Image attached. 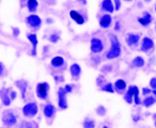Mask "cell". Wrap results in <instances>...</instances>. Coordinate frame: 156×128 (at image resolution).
<instances>
[{"label":"cell","instance_id":"6da1fadb","mask_svg":"<svg viewBox=\"0 0 156 128\" xmlns=\"http://www.w3.org/2000/svg\"><path fill=\"white\" fill-rule=\"evenodd\" d=\"M109 38L111 45V49L106 54V58L109 60H112L118 58L120 56L121 53V48L120 42L116 36L114 35H111Z\"/></svg>","mask_w":156,"mask_h":128},{"label":"cell","instance_id":"7a4b0ae2","mask_svg":"<svg viewBox=\"0 0 156 128\" xmlns=\"http://www.w3.org/2000/svg\"><path fill=\"white\" fill-rule=\"evenodd\" d=\"M139 90L136 85H131L129 86L126 93L124 96V100L127 103L131 104L134 101V103L136 105H140L141 104L140 99L139 97Z\"/></svg>","mask_w":156,"mask_h":128},{"label":"cell","instance_id":"3957f363","mask_svg":"<svg viewBox=\"0 0 156 128\" xmlns=\"http://www.w3.org/2000/svg\"><path fill=\"white\" fill-rule=\"evenodd\" d=\"M49 88V85L46 82L38 83L36 86V94L38 98L41 100H46L48 97Z\"/></svg>","mask_w":156,"mask_h":128},{"label":"cell","instance_id":"277c9868","mask_svg":"<svg viewBox=\"0 0 156 128\" xmlns=\"http://www.w3.org/2000/svg\"><path fill=\"white\" fill-rule=\"evenodd\" d=\"M38 112V107L35 102H29L25 104L23 108L24 116L28 118H33L36 116Z\"/></svg>","mask_w":156,"mask_h":128},{"label":"cell","instance_id":"5b68a950","mask_svg":"<svg viewBox=\"0 0 156 128\" xmlns=\"http://www.w3.org/2000/svg\"><path fill=\"white\" fill-rule=\"evenodd\" d=\"M2 121L3 123L7 126H12L16 123L17 119L13 112L6 110L3 113Z\"/></svg>","mask_w":156,"mask_h":128},{"label":"cell","instance_id":"8992f818","mask_svg":"<svg viewBox=\"0 0 156 128\" xmlns=\"http://www.w3.org/2000/svg\"><path fill=\"white\" fill-rule=\"evenodd\" d=\"M90 50L94 54L101 52L104 49V45L102 40L98 38L94 37L90 40Z\"/></svg>","mask_w":156,"mask_h":128},{"label":"cell","instance_id":"52a82bcc","mask_svg":"<svg viewBox=\"0 0 156 128\" xmlns=\"http://www.w3.org/2000/svg\"><path fill=\"white\" fill-rule=\"evenodd\" d=\"M67 93L64 91L63 87H60L58 92V106L62 109L68 108V102L66 98Z\"/></svg>","mask_w":156,"mask_h":128},{"label":"cell","instance_id":"ba28073f","mask_svg":"<svg viewBox=\"0 0 156 128\" xmlns=\"http://www.w3.org/2000/svg\"><path fill=\"white\" fill-rule=\"evenodd\" d=\"M27 21L30 27L37 28L41 26L42 20L41 18L36 15H31L27 18Z\"/></svg>","mask_w":156,"mask_h":128},{"label":"cell","instance_id":"9c48e42d","mask_svg":"<svg viewBox=\"0 0 156 128\" xmlns=\"http://www.w3.org/2000/svg\"><path fill=\"white\" fill-rule=\"evenodd\" d=\"M154 47V41L151 39V38L145 36L142 39L140 50L142 52H147L148 51L151 50L152 48H153Z\"/></svg>","mask_w":156,"mask_h":128},{"label":"cell","instance_id":"30bf717a","mask_svg":"<svg viewBox=\"0 0 156 128\" xmlns=\"http://www.w3.org/2000/svg\"><path fill=\"white\" fill-rule=\"evenodd\" d=\"M69 16L77 24L82 25L85 23V19L83 15L76 10H71L69 12Z\"/></svg>","mask_w":156,"mask_h":128},{"label":"cell","instance_id":"8fae6325","mask_svg":"<svg viewBox=\"0 0 156 128\" xmlns=\"http://www.w3.org/2000/svg\"><path fill=\"white\" fill-rule=\"evenodd\" d=\"M112 19L110 15L105 14L102 15L99 21L100 27L102 28H109L112 23Z\"/></svg>","mask_w":156,"mask_h":128},{"label":"cell","instance_id":"7c38bea8","mask_svg":"<svg viewBox=\"0 0 156 128\" xmlns=\"http://www.w3.org/2000/svg\"><path fill=\"white\" fill-rule=\"evenodd\" d=\"M28 39L32 44V50H31V55L33 56H36L37 54V46L38 44V40L36 34L32 33L29 34L27 36Z\"/></svg>","mask_w":156,"mask_h":128},{"label":"cell","instance_id":"4fadbf2b","mask_svg":"<svg viewBox=\"0 0 156 128\" xmlns=\"http://www.w3.org/2000/svg\"><path fill=\"white\" fill-rule=\"evenodd\" d=\"M127 84L126 82L123 79L117 80L114 85V88L115 91L119 94L123 93L126 89Z\"/></svg>","mask_w":156,"mask_h":128},{"label":"cell","instance_id":"5bb4252c","mask_svg":"<svg viewBox=\"0 0 156 128\" xmlns=\"http://www.w3.org/2000/svg\"><path fill=\"white\" fill-rule=\"evenodd\" d=\"M43 113L45 117H46L47 118H51L56 113V107L53 104H46L43 109Z\"/></svg>","mask_w":156,"mask_h":128},{"label":"cell","instance_id":"9a60e30c","mask_svg":"<svg viewBox=\"0 0 156 128\" xmlns=\"http://www.w3.org/2000/svg\"><path fill=\"white\" fill-rule=\"evenodd\" d=\"M139 23L143 27H147L152 21V16L148 12H145L142 17L138 18Z\"/></svg>","mask_w":156,"mask_h":128},{"label":"cell","instance_id":"2e32d148","mask_svg":"<svg viewBox=\"0 0 156 128\" xmlns=\"http://www.w3.org/2000/svg\"><path fill=\"white\" fill-rule=\"evenodd\" d=\"M140 40V36L137 34H129L127 38L126 42L127 45L129 47H131L133 45H136Z\"/></svg>","mask_w":156,"mask_h":128},{"label":"cell","instance_id":"e0dca14e","mask_svg":"<svg viewBox=\"0 0 156 128\" xmlns=\"http://www.w3.org/2000/svg\"><path fill=\"white\" fill-rule=\"evenodd\" d=\"M69 72L72 77H79L81 73V68L79 64L73 63L69 68Z\"/></svg>","mask_w":156,"mask_h":128},{"label":"cell","instance_id":"ac0fdd59","mask_svg":"<svg viewBox=\"0 0 156 128\" xmlns=\"http://www.w3.org/2000/svg\"><path fill=\"white\" fill-rule=\"evenodd\" d=\"M102 9L106 12L112 13L114 11V6L111 0H104L102 2Z\"/></svg>","mask_w":156,"mask_h":128},{"label":"cell","instance_id":"d6986e66","mask_svg":"<svg viewBox=\"0 0 156 128\" xmlns=\"http://www.w3.org/2000/svg\"><path fill=\"white\" fill-rule=\"evenodd\" d=\"M64 59L61 56H56L52 58L51 61V66L55 68H59L62 67L64 64Z\"/></svg>","mask_w":156,"mask_h":128},{"label":"cell","instance_id":"ffe728a7","mask_svg":"<svg viewBox=\"0 0 156 128\" xmlns=\"http://www.w3.org/2000/svg\"><path fill=\"white\" fill-rule=\"evenodd\" d=\"M8 90L9 89H4V91H0V97L2 98L3 103L5 106H8L11 104V99L8 96Z\"/></svg>","mask_w":156,"mask_h":128},{"label":"cell","instance_id":"44dd1931","mask_svg":"<svg viewBox=\"0 0 156 128\" xmlns=\"http://www.w3.org/2000/svg\"><path fill=\"white\" fill-rule=\"evenodd\" d=\"M16 85H17V87L19 88L21 92V95L23 98L24 99L25 97V93L26 91H27V83L26 82V81H18L16 82Z\"/></svg>","mask_w":156,"mask_h":128},{"label":"cell","instance_id":"7402d4cb","mask_svg":"<svg viewBox=\"0 0 156 128\" xmlns=\"http://www.w3.org/2000/svg\"><path fill=\"white\" fill-rule=\"evenodd\" d=\"M133 66L136 67H142L145 65V60L140 56H137L133 60Z\"/></svg>","mask_w":156,"mask_h":128},{"label":"cell","instance_id":"603a6c76","mask_svg":"<svg viewBox=\"0 0 156 128\" xmlns=\"http://www.w3.org/2000/svg\"><path fill=\"white\" fill-rule=\"evenodd\" d=\"M38 5V2L36 0H29L28 2V8L29 11L31 13L35 12L37 10Z\"/></svg>","mask_w":156,"mask_h":128},{"label":"cell","instance_id":"cb8c5ba5","mask_svg":"<svg viewBox=\"0 0 156 128\" xmlns=\"http://www.w3.org/2000/svg\"><path fill=\"white\" fill-rule=\"evenodd\" d=\"M156 100L152 96H148L143 100V104L146 107H149L155 103Z\"/></svg>","mask_w":156,"mask_h":128},{"label":"cell","instance_id":"d4e9b609","mask_svg":"<svg viewBox=\"0 0 156 128\" xmlns=\"http://www.w3.org/2000/svg\"><path fill=\"white\" fill-rule=\"evenodd\" d=\"M83 126L84 128H95L96 123L94 120L87 118L83 122Z\"/></svg>","mask_w":156,"mask_h":128},{"label":"cell","instance_id":"484cf974","mask_svg":"<svg viewBox=\"0 0 156 128\" xmlns=\"http://www.w3.org/2000/svg\"><path fill=\"white\" fill-rule=\"evenodd\" d=\"M101 90L104 92H106L109 93H114V86L112 83L109 82L105 84V85H103L101 87Z\"/></svg>","mask_w":156,"mask_h":128},{"label":"cell","instance_id":"4316f807","mask_svg":"<svg viewBox=\"0 0 156 128\" xmlns=\"http://www.w3.org/2000/svg\"><path fill=\"white\" fill-rule=\"evenodd\" d=\"M34 127H35V124L29 121H24L20 126V128H34Z\"/></svg>","mask_w":156,"mask_h":128},{"label":"cell","instance_id":"83f0119b","mask_svg":"<svg viewBox=\"0 0 156 128\" xmlns=\"http://www.w3.org/2000/svg\"><path fill=\"white\" fill-rule=\"evenodd\" d=\"M96 113L100 116H104L106 113V109L103 106H99L96 109Z\"/></svg>","mask_w":156,"mask_h":128},{"label":"cell","instance_id":"f1b7e54d","mask_svg":"<svg viewBox=\"0 0 156 128\" xmlns=\"http://www.w3.org/2000/svg\"><path fill=\"white\" fill-rule=\"evenodd\" d=\"M60 39V36L56 34V33H53L50 35L49 36V40L52 43H57Z\"/></svg>","mask_w":156,"mask_h":128},{"label":"cell","instance_id":"f546056e","mask_svg":"<svg viewBox=\"0 0 156 128\" xmlns=\"http://www.w3.org/2000/svg\"><path fill=\"white\" fill-rule=\"evenodd\" d=\"M152 92L151 89L147 87H144L142 89V93L143 96H147Z\"/></svg>","mask_w":156,"mask_h":128},{"label":"cell","instance_id":"4dcf8cb0","mask_svg":"<svg viewBox=\"0 0 156 128\" xmlns=\"http://www.w3.org/2000/svg\"><path fill=\"white\" fill-rule=\"evenodd\" d=\"M149 85L152 89H156V77H153L150 80Z\"/></svg>","mask_w":156,"mask_h":128},{"label":"cell","instance_id":"1f68e13d","mask_svg":"<svg viewBox=\"0 0 156 128\" xmlns=\"http://www.w3.org/2000/svg\"><path fill=\"white\" fill-rule=\"evenodd\" d=\"M114 5H115V9L116 11H119L121 7V2L119 0H115L114 1Z\"/></svg>","mask_w":156,"mask_h":128},{"label":"cell","instance_id":"d6a6232c","mask_svg":"<svg viewBox=\"0 0 156 128\" xmlns=\"http://www.w3.org/2000/svg\"><path fill=\"white\" fill-rule=\"evenodd\" d=\"M64 89L67 94L68 93H71L73 91V87L69 84H67V85H65V87L64 88Z\"/></svg>","mask_w":156,"mask_h":128},{"label":"cell","instance_id":"836d02e7","mask_svg":"<svg viewBox=\"0 0 156 128\" xmlns=\"http://www.w3.org/2000/svg\"><path fill=\"white\" fill-rule=\"evenodd\" d=\"M114 30L117 32H118L121 30V24L119 21H117L115 23V26H114Z\"/></svg>","mask_w":156,"mask_h":128},{"label":"cell","instance_id":"e575fe53","mask_svg":"<svg viewBox=\"0 0 156 128\" xmlns=\"http://www.w3.org/2000/svg\"><path fill=\"white\" fill-rule=\"evenodd\" d=\"M17 93L15 91H12L10 93V99L11 100H15L16 98Z\"/></svg>","mask_w":156,"mask_h":128},{"label":"cell","instance_id":"d590c367","mask_svg":"<svg viewBox=\"0 0 156 128\" xmlns=\"http://www.w3.org/2000/svg\"><path fill=\"white\" fill-rule=\"evenodd\" d=\"M12 30H13V35L15 36H18L20 34V30L18 28H12Z\"/></svg>","mask_w":156,"mask_h":128},{"label":"cell","instance_id":"8d00e7d4","mask_svg":"<svg viewBox=\"0 0 156 128\" xmlns=\"http://www.w3.org/2000/svg\"><path fill=\"white\" fill-rule=\"evenodd\" d=\"M4 69H5V66L3 65V63L0 62V75H1L2 74V73L3 72Z\"/></svg>","mask_w":156,"mask_h":128},{"label":"cell","instance_id":"74e56055","mask_svg":"<svg viewBox=\"0 0 156 128\" xmlns=\"http://www.w3.org/2000/svg\"><path fill=\"white\" fill-rule=\"evenodd\" d=\"M140 116H135L134 117H133V120H134V122H138L139 121V120H140Z\"/></svg>","mask_w":156,"mask_h":128},{"label":"cell","instance_id":"f35d334b","mask_svg":"<svg viewBox=\"0 0 156 128\" xmlns=\"http://www.w3.org/2000/svg\"><path fill=\"white\" fill-rule=\"evenodd\" d=\"M152 92L156 97V89H153V91H152Z\"/></svg>","mask_w":156,"mask_h":128},{"label":"cell","instance_id":"ab89813d","mask_svg":"<svg viewBox=\"0 0 156 128\" xmlns=\"http://www.w3.org/2000/svg\"><path fill=\"white\" fill-rule=\"evenodd\" d=\"M102 128H109V127L107 126H104Z\"/></svg>","mask_w":156,"mask_h":128},{"label":"cell","instance_id":"60d3db41","mask_svg":"<svg viewBox=\"0 0 156 128\" xmlns=\"http://www.w3.org/2000/svg\"><path fill=\"white\" fill-rule=\"evenodd\" d=\"M154 125H155V127H156V120L155 121V122H154Z\"/></svg>","mask_w":156,"mask_h":128},{"label":"cell","instance_id":"b9f144b4","mask_svg":"<svg viewBox=\"0 0 156 128\" xmlns=\"http://www.w3.org/2000/svg\"><path fill=\"white\" fill-rule=\"evenodd\" d=\"M155 11H156V6H155Z\"/></svg>","mask_w":156,"mask_h":128},{"label":"cell","instance_id":"7bdbcfd3","mask_svg":"<svg viewBox=\"0 0 156 128\" xmlns=\"http://www.w3.org/2000/svg\"><path fill=\"white\" fill-rule=\"evenodd\" d=\"M155 30H156V23H155Z\"/></svg>","mask_w":156,"mask_h":128}]
</instances>
